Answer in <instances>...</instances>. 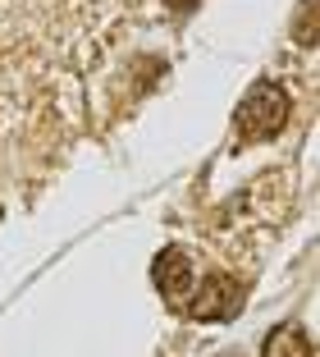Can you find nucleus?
<instances>
[{"instance_id": "f257e3e1", "label": "nucleus", "mask_w": 320, "mask_h": 357, "mask_svg": "<svg viewBox=\"0 0 320 357\" xmlns=\"http://www.w3.org/2000/svg\"><path fill=\"white\" fill-rule=\"evenodd\" d=\"M284 124H289V92L279 83H270V78H261V83L243 96V105H238V133L252 137V142H266V137H275Z\"/></svg>"}, {"instance_id": "7ed1b4c3", "label": "nucleus", "mask_w": 320, "mask_h": 357, "mask_svg": "<svg viewBox=\"0 0 320 357\" xmlns=\"http://www.w3.org/2000/svg\"><path fill=\"white\" fill-rule=\"evenodd\" d=\"M151 284L169 298V303L192 298V261H188L183 248H165V252L155 257L151 261Z\"/></svg>"}, {"instance_id": "20e7f679", "label": "nucleus", "mask_w": 320, "mask_h": 357, "mask_svg": "<svg viewBox=\"0 0 320 357\" xmlns=\"http://www.w3.org/2000/svg\"><path fill=\"white\" fill-rule=\"evenodd\" d=\"M266 357H311V339L302 335V330H289V326H279L275 335L266 339V348H261Z\"/></svg>"}, {"instance_id": "39448f33", "label": "nucleus", "mask_w": 320, "mask_h": 357, "mask_svg": "<svg viewBox=\"0 0 320 357\" xmlns=\"http://www.w3.org/2000/svg\"><path fill=\"white\" fill-rule=\"evenodd\" d=\"M298 42L302 46H316V0L302 5V19H298Z\"/></svg>"}, {"instance_id": "f03ea898", "label": "nucleus", "mask_w": 320, "mask_h": 357, "mask_svg": "<svg viewBox=\"0 0 320 357\" xmlns=\"http://www.w3.org/2000/svg\"><path fill=\"white\" fill-rule=\"evenodd\" d=\"M188 312H192V321H229V316L243 312V284L229 280V275H211L188 303Z\"/></svg>"}]
</instances>
